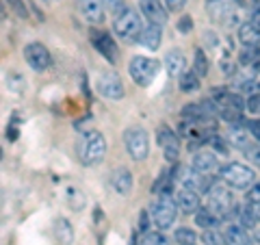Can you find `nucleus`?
I'll return each instance as SVG.
<instances>
[{"instance_id": "nucleus-3", "label": "nucleus", "mask_w": 260, "mask_h": 245, "mask_svg": "<svg viewBox=\"0 0 260 245\" xmlns=\"http://www.w3.org/2000/svg\"><path fill=\"white\" fill-rule=\"evenodd\" d=\"M158 70H160V63L156 59H152V56H133L130 65H128L130 76H133V80L139 87L152 85V80L156 78Z\"/></svg>"}, {"instance_id": "nucleus-20", "label": "nucleus", "mask_w": 260, "mask_h": 245, "mask_svg": "<svg viewBox=\"0 0 260 245\" xmlns=\"http://www.w3.org/2000/svg\"><path fill=\"white\" fill-rule=\"evenodd\" d=\"M184 68H186V59L180 50H169L165 54V70L169 76H178L180 78L184 74Z\"/></svg>"}, {"instance_id": "nucleus-27", "label": "nucleus", "mask_w": 260, "mask_h": 245, "mask_svg": "<svg viewBox=\"0 0 260 245\" xmlns=\"http://www.w3.org/2000/svg\"><path fill=\"white\" fill-rule=\"evenodd\" d=\"M65 200H68V204L74 210H80L85 206V202H87V198H85V193L80 191V189H76V187H70L68 191H65Z\"/></svg>"}, {"instance_id": "nucleus-43", "label": "nucleus", "mask_w": 260, "mask_h": 245, "mask_svg": "<svg viewBox=\"0 0 260 245\" xmlns=\"http://www.w3.org/2000/svg\"><path fill=\"white\" fill-rule=\"evenodd\" d=\"M251 22H254L256 26H260V5H256L254 11H251Z\"/></svg>"}, {"instance_id": "nucleus-44", "label": "nucleus", "mask_w": 260, "mask_h": 245, "mask_svg": "<svg viewBox=\"0 0 260 245\" xmlns=\"http://www.w3.org/2000/svg\"><path fill=\"white\" fill-rule=\"evenodd\" d=\"M213 145H215V148H217V150H221L223 154L228 152V148H225V145H223V141H221V139H219V137H213Z\"/></svg>"}, {"instance_id": "nucleus-47", "label": "nucleus", "mask_w": 260, "mask_h": 245, "mask_svg": "<svg viewBox=\"0 0 260 245\" xmlns=\"http://www.w3.org/2000/svg\"><path fill=\"white\" fill-rule=\"evenodd\" d=\"M234 3H237V5H245V0H234Z\"/></svg>"}, {"instance_id": "nucleus-31", "label": "nucleus", "mask_w": 260, "mask_h": 245, "mask_svg": "<svg viewBox=\"0 0 260 245\" xmlns=\"http://www.w3.org/2000/svg\"><path fill=\"white\" fill-rule=\"evenodd\" d=\"M241 63L243 65H251V68H258V63H260V50L258 48H245V50L241 52Z\"/></svg>"}, {"instance_id": "nucleus-26", "label": "nucleus", "mask_w": 260, "mask_h": 245, "mask_svg": "<svg viewBox=\"0 0 260 245\" xmlns=\"http://www.w3.org/2000/svg\"><path fill=\"white\" fill-rule=\"evenodd\" d=\"M234 215L239 217V224L243 228H254L256 226V215H254V210H251V206H237L234 208Z\"/></svg>"}, {"instance_id": "nucleus-33", "label": "nucleus", "mask_w": 260, "mask_h": 245, "mask_svg": "<svg viewBox=\"0 0 260 245\" xmlns=\"http://www.w3.org/2000/svg\"><path fill=\"white\" fill-rule=\"evenodd\" d=\"M139 245H167V239L160 232H145Z\"/></svg>"}, {"instance_id": "nucleus-38", "label": "nucleus", "mask_w": 260, "mask_h": 245, "mask_svg": "<svg viewBox=\"0 0 260 245\" xmlns=\"http://www.w3.org/2000/svg\"><path fill=\"white\" fill-rule=\"evenodd\" d=\"M245 107H247L249 113H260V94L249 96V100H247Z\"/></svg>"}, {"instance_id": "nucleus-18", "label": "nucleus", "mask_w": 260, "mask_h": 245, "mask_svg": "<svg viewBox=\"0 0 260 245\" xmlns=\"http://www.w3.org/2000/svg\"><path fill=\"white\" fill-rule=\"evenodd\" d=\"M176 202L182 213H195V210H200V195L191 189H186V187H182V189L178 191Z\"/></svg>"}, {"instance_id": "nucleus-9", "label": "nucleus", "mask_w": 260, "mask_h": 245, "mask_svg": "<svg viewBox=\"0 0 260 245\" xmlns=\"http://www.w3.org/2000/svg\"><path fill=\"white\" fill-rule=\"evenodd\" d=\"M176 178L180 180L182 187H186V189H191L195 193H208V189L213 185H210V180L206 178V174H200V171H195L193 167L186 169V167H178L176 169Z\"/></svg>"}, {"instance_id": "nucleus-8", "label": "nucleus", "mask_w": 260, "mask_h": 245, "mask_svg": "<svg viewBox=\"0 0 260 245\" xmlns=\"http://www.w3.org/2000/svg\"><path fill=\"white\" fill-rule=\"evenodd\" d=\"M95 89L100 91L104 98H109V100H121L124 98V83H121V78L117 72H102L100 76L95 80Z\"/></svg>"}, {"instance_id": "nucleus-45", "label": "nucleus", "mask_w": 260, "mask_h": 245, "mask_svg": "<svg viewBox=\"0 0 260 245\" xmlns=\"http://www.w3.org/2000/svg\"><path fill=\"white\" fill-rule=\"evenodd\" d=\"M251 210H254V215H256V219L260 222V204H251Z\"/></svg>"}, {"instance_id": "nucleus-30", "label": "nucleus", "mask_w": 260, "mask_h": 245, "mask_svg": "<svg viewBox=\"0 0 260 245\" xmlns=\"http://www.w3.org/2000/svg\"><path fill=\"white\" fill-rule=\"evenodd\" d=\"M56 236H59L61 243H65V245L72 243L74 234H72V226L68 224V219H59V222H56Z\"/></svg>"}, {"instance_id": "nucleus-37", "label": "nucleus", "mask_w": 260, "mask_h": 245, "mask_svg": "<svg viewBox=\"0 0 260 245\" xmlns=\"http://www.w3.org/2000/svg\"><path fill=\"white\" fill-rule=\"evenodd\" d=\"M11 7H13V11L20 15V18H28V13H26V5L22 3V0H7Z\"/></svg>"}, {"instance_id": "nucleus-14", "label": "nucleus", "mask_w": 260, "mask_h": 245, "mask_svg": "<svg viewBox=\"0 0 260 245\" xmlns=\"http://www.w3.org/2000/svg\"><path fill=\"white\" fill-rule=\"evenodd\" d=\"M139 9L143 13V18H148L152 24H167V11L165 5L160 0H139Z\"/></svg>"}, {"instance_id": "nucleus-25", "label": "nucleus", "mask_w": 260, "mask_h": 245, "mask_svg": "<svg viewBox=\"0 0 260 245\" xmlns=\"http://www.w3.org/2000/svg\"><path fill=\"white\" fill-rule=\"evenodd\" d=\"M219 222H221V217L215 215L210 208H200L198 213H195V224L202 226V228H206V230H208V228H217Z\"/></svg>"}, {"instance_id": "nucleus-5", "label": "nucleus", "mask_w": 260, "mask_h": 245, "mask_svg": "<svg viewBox=\"0 0 260 245\" xmlns=\"http://www.w3.org/2000/svg\"><path fill=\"white\" fill-rule=\"evenodd\" d=\"M124 145H126V152L135 161L148 159V154H150V139H148L145 128H141V126H130V128H126V133H124Z\"/></svg>"}, {"instance_id": "nucleus-28", "label": "nucleus", "mask_w": 260, "mask_h": 245, "mask_svg": "<svg viewBox=\"0 0 260 245\" xmlns=\"http://www.w3.org/2000/svg\"><path fill=\"white\" fill-rule=\"evenodd\" d=\"M180 89L184 94H191L195 89H200V76L195 72H184L180 76Z\"/></svg>"}, {"instance_id": "nucleus-12", "label": "nucleus", "mask_w": 260, "mask_h": 245, "mask_svg": "<svg viewBox=\"0 0 260 245\" xmlns=\"http://www.w3.org/2000/svg\"><path fill=\"white\" fill-rule=\"evenodd\" d=\"M156 137H158V145L162 148V152H165V159L174 163L180 157V141H178V137L174 135V130L169 126H158Z\"/></svg>"}, {"instance_id": "nucleus-2", "label": "nucleus", "mask_w": 260, "mask_h": 245, "mask_svg": "<svg viewBox=\"0 0 260 245\" xmlns=\"http://www.w3.org/2000/svg\"><path fill=\"white\" fill-rule=\"evenodd\" d=\"M219 176H221V180L228 187H232V189H249L256 178L251 167L243 165V163H237V161L225 163V165L219 167Z\"/></svg>"}, {"instance_id": "nucleus-17", "label": "nucleus", "mask_w": 260, "mask_h": 245, "mask_svg": "<svg viewBox=\"0 0 260 245\" xmlns=\"http://www.w3.org/2000/svg\"><path fill=\"white\" fill-rule=\"evenodd\" d=\"M111 185L119 195H128L130 191H133V174H130L126 167H119V169L113 171Z\"/></svg>"}, {"instance_id": "nucleus-42", "label": "nucleus", "mask_w": 260, "mask_h": 245, "mask_svg": "<svg viewBox=\"0 0 260 245\" xmlns=\"http://www.w3.org/2000/svg\"><path fill=\"white\" fill-rule=\"evenodd\" d=\"M247 130L251 133V137L258 139V141H260V119H251L249 124H247Z\"/></svg>"}, {"instance_id": "nucleus-16", "label": "nucleus", "mask_w": 260, "mask_h": 245, "mask_svg": "<svg viewBox=\"0 0 260 245\" xmlns=\"http://www.w3.org/2000/svg\"><path fill=\"white\" fill-rule=\"evenodd\" d=\"M160 39H162V35H160V24H148L143 30H141V35H139V42L143 48H148V50H158V46H160Z\"/></svg>"}, {"instance_id": "nucleus-29", "label": "nucleus", "mask_w": 260, "mask_h": 245, "mask_svg": "<svg viewBox=\"0 0 260 245\" xmlns=\"http://www.w3.org/2000/svg\"><path fill=\"white\" fill-rule=\"evenodd\" d=\"M193 72L198 74L200 78H204L208 74V59H206V54L204 50H195V59H193Z\"/></svg>"}, {"instance_id": "nucleus-11", "label": "nucleus", "mask_w": 260, "mask_h": 245, "mask_svg": "<svg viewBox=\"0 0 260 245\" xmlns=\"http://www.w3.org/2000/svg\"><path fill=\"white\" fill-rule=\"evenodd\" d=\"M206 13L217 24H232L237 20V15H234V0H206Z\"/></svg>"}, {"instance_id": "nucleus-1", "label": "nucleus", "mask_w": 260, "mask_h": 245, "mask_svg": "<svg viewBox=\"0 0 260 245\" xmlns=\"http://www.w3.org/2000/svg\"><path fill=\"white\" fill-rule=\"evenodd\" d=\"M104 154H107V139H104L102 133L98 130H89L85 135V139L80 141V148H78V159L85 167H93V165H100Z\"/></svg>"}, {"instance_id": "nucleus-7", "label": "nucleus", "mask_w": 260, "mask_h": 245, "mask_svg": "<svg viewBox=\"0 0 260 245\" xmlns=\"http://www.w3.org/2000/svg\"><path fill=\"white\" fill-rule=\"evenodd\" d=\"M208 204H210V210L215 215H219L221 219H228L234 215V200H232V193L225 189L223 185H213L208 189Z\"/></svg>"}, {"instance_id": "nucleus-34", "label": "nucleus", "mask_w": 260, "mask_h": 245, "mask_svg": "<svg viewBox=\"0 0 260 245\" xmlns=\"http://www.w3.org/2000/svg\"><path fill=\"white\" fill-rule=\"evenodd\" d=\"M202 241H204L206 245H221V243H225L223 234H219L217 230H213V228H208V230L202 234Z\"/></svg>"}, {"instance_id": "nucleus-21", "label": "nucleus", "mask_w": 260, "mask_h": 245, "mask_svg": "<svg viewBox=\"0 0 260 245\" xmlns=\"http://www.w3.org/2000/svg\"><path fill=\"white\" fill-rule=\"evenodd\" d=\"M239 42L245 48H258L260 46V26H256L254 22L241 24L239 28Z\"/></svg>"}, {"instance_id": "nucleus-4", "label": "nucleus", "mask_w": 260, "mask_h": 245, "mask_svg": "<svg viewBox=\"0 0 260 245\" xmlns=\"http://www.w3.org/2000/svg\"><path fill=\"white\" fill-rule=\"evenodd\" d=\"M176 215H178V202L172 200L169 193H162L160 198L152 204V219L158 230H169L176 222Z\"/></svg>"}, {"instance_id": "nucleus-46", "label": "nucleus", "mask_w": 260, "mask_h": 245, "mask_svg": "<svg viewBox=\"0 0 260 245\" xmlns=\"http://www.w3.org/2000/svg\"><path fill=\"white\" fill-rule=\"evenodd\" d=\"M256 243H258V245H260V230H258V232H256Z\"/></svg>"}, {"instance_id": "nucleus-23", "label": "nucleus", "mask_w": 260, "mask_h": 245, "mask_svg": "<svg viewBox=\"0 0 260 245\" xmlns=\"http://www.w3.org/2000/svg\"><path fill=\"white\" fill-rule=\"evenodd\" d=\"M191 167L195 171H200V174H208V171H213L217 167V159H215V154H210V152H198L193 157Z\"/></svg>"}, {"instance_id": "nucleus-10", "label": "nucleus", "mask_w": 260, "mask_h": 245, "mask_svg": "<svg viewBox=\"0 0 260 245\" xmlns=\"http://www.w3.org/2000/svg\"><path fill=\"white\" fill-rule=\"evenodd\" d=\"M24 59H26V63L30 65V70H35V72H46L52 63L48 48L44 44H37V42H32L24 48Z\"/></svg>"}, {"instance_id": "nucleus-15", "label": "nucleus", "mask_w": 260, "mask_h": 245, "mask_svg": "<svg viewBox=\"0 0 260 245\" xmlns=\"http://www.w3.org/2000/svg\"><path fill=\"white\" fill-rule=\"evenodd\" d=\"M78 9L83 13V18L89 22H102L104 20V3L102 0H76Z\"/></svg>"}, {"instance_id": "nucleus-24", "label": "nucleus", "mask_w": 260, "mask_h": 245, "mask_svg": "<svg viewBox=\"0 0 260 245\" xmlns=\"http://www.w3.org/2000/svg\"><path fill=\"white\" fill-rule=\"evenodd\" d=\"M230 141L234 148H239V150H247L249 145H251V139H249V130H245V128H232L230 130V135H228Z\"/></svg>"}, {"instance_id": "nucleus-36", "label": "nucleus", "mask_w": 260, "mask_h": 245, "mask_svg": "<svg viewBox=\"0 0 260 245\" xmlns=\"http://www.w3.org/2000/svg\"><path fill=\"white\" fill-rule=\"evenodd\" d=\"M102 3H104V5H107V7H109V9H111L113 13H115V15H119L121 11H124V9H126V7H124V0H102Z\"/></svg>"}, {"instance_id": "nucleus-40", "label": "nucleus", "mask_w": 260, "mask_h": 245, "mask_svg": "<svg viewBox=\"0 0 260 245\" xmlns=\"http://www.w3.org/2000/svg\"><path fill=\"white\" fill-rule=\"evenodd\" d=\"M186 3H189V0H165V5H167L169 11H182Z\"/></svg>"}, {"instance_id": "nucleus-48", "label": "nucleus", "mask_w": 260, "mask_h": 245, "mask_svg": "<svg viewBox=\"0 0 260 245\" xmlns=\"http://www.w3.org/2000/svg\"><path fill=\"white\" fill-rule=\"evenodd\" d=\"M48 3H56V0H48Z\"/></svg>"}, {"instance_id": "nucleus-22", "label": "nucleus", "mask_w": 260, "mask_h": 245, "mask_svg": "<svg viewBox=\"0 0 260 245\" xmlns=\"http://www.w3.org/2000/svg\"><path fill=\"white\" fill-rule=\"evenodd\" d=\"M223 239H225V245H249V236L245 232V228L241 224H232L225 228L223 232Z\"/></svg>"}, {"instance_id": "nucleus-6", "label": "nucleus", "mask_w": 260, "mask_h": 245, "mask_svg": "<svg viewBox=\"0 0 260 245\" xmlns=\"http://www.w3.org/2000/svg\"><path fill=\"white\" fill-rule=\"evenodd\" d=\"M113 30H115V35L121 37V39H139L141 35V18L139 13L135 9H126L121 11L119 15H115V22H113Z\"/></svg>"}, {"instance_id": "nucleus-13", "label": "nucleus", "mask_w": 260, "mask_h": 245, "mask_svg": "<svg viewBox=\"0 0 260 245\" xmlns=\"http://www.w3.org/2000/svg\"><path fill=\"white\" fill-rule=\"evenodd\" d=\"M91 44H93V48L107 61H111V63L117 61V46H115V42H113V37L109 35V33H104V30H91Z\"/></svg>"}, {"instance_id": "nucleus-41", "label": "nucleus", "mask_w": 260, "mask_h": 245, "mask_svg": "<svg viewBox=\"0 0 260 245\" xmlns=\"http://www.w3.org/2000/svg\"><path fill=\"white\" fill-rule=\"evenodd\" d=\"M245 152H247V157L256 163V165H260V145H249Z\"/></svg>"}, {"instance_id": "nucleus-19", "label": "nucleus", "mask_w": 260, "mask_h": 245, "mask_svg": "<svg viewBox=\"0 0 260 245\" xmlns=\"http://www.w3.org/2000/svg\"><path fill=\"white\" fill-rule=\"evenodd\" d=\"M213 100L219 109H241L243 111V98L234 91H228V89H219L213 94Z\"/></svg>"}, {"instance_id": "nucleus-32", "label": "nucleus", "mask_w": 260, "mask_h": 245, "mask_svg": "<svg viewBox=\"0 0 260 245\" xmlns=\"http://www.w3.org/2000/svg\"><path fill=\"white\" fill-rule=\"evenodd\" d=\"M176 241L180 245H195L198 243V234H195L193 230H189V228H178L176 230Z\"/></svg>"}, {"instance_id": "nucleus-39", "label": "nucleus", "mask_w": 260, "mask_h": 245, "mask_svg": "<svg viewBox=\"0 0 260 245\" xmlns=\"http://www.w3.org/2000/svg\"><path fill=\"white\" fill-rule=\"evenodd\" d=\"M191 28H193L191 15H182L180 22H178V30H180V33H191Z\"/></svg>"}, {"instance_id": "nucleus-35", "label": "nucleus", "mask_w": 260, "mask_h": 245, "mask_svg": "<svg viewBox=\"0 0 260 245\" xmlns=\"http://www.w3.org/2000/svg\"><path fill=\"white\" fill-rule=\"evenodd\" d=\"M247 202L249 204H260V182H254L247 191Z\"/></svg>"}]
</instances>
